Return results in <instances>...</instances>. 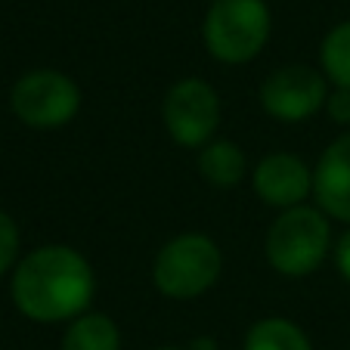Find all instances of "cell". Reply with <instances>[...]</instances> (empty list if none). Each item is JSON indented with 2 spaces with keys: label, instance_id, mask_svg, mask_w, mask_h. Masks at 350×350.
I'll use <instances>...</instances> for the list:
<instances>
[{
  "label": "cell",
  "instance_id": "cell-1",
  "mask_svg": "<svg viewBox=\"0 0 350 350\" xmlns=\"http://www.w3.org/2000/svg\"><path fill=\"white\" fill-rule=\"evenodd\" d=\"M90 264L68 245H44L25 254L13 273V301L34 323L78 319L93 301Z\"/></svg>",
  "mask_w": 350,
  "mask_h": 350
},
{
  "label": "cell",
  "instance_id": "cell-2",
  "mask_svg": "<svg viewBox=\"0 0 350 350\" xmlns=\"http://www.w3.org/2000/svg\"><path fill=\"white\" fill-rule=\"evenodd\" d=\"M270 38V10L264 0H214L205 16V44L226 66L252 62Z\"/></svg>",
  "mask_w": 350,
  "mask_h": 350
},
{
  "label": "cell",
  "instance_id": "cell-3",
  "mask_svg": "<svg viewBox=\"0 0 350 350\" xmlns=\"http://www.w3.org/2000/svg\"><path fill=\"white\" fill-rule=\"evenodd\" d=\"M329 252V220L317 208H288L267 236V260L282 276H310Z\"/></svg>",
  "mask_w": 350,
  "mask_h": 350
},
{
  "label": "cell",
  "instance_id": "cell-4",
  "mask_svg": "<svg viewBox=\"0 0 350 350\" xmlns=\"http://www.w3.org/2000/svg\"><path fill=\"white\" fill-rule=\"evenodd\" d=\"M220 248L208 236L198 232H186L165 245L155 258L152 276L161 295L174 297V301H189L208 291L220 276Z\"/></svg>",
  "mask_w": 350,
  "mask_h": 350
},
{
  "label": "cell",
  "instance_id": "cell-5",
  "mask_svg": "<svg viewBox=\"0 0 350 350\" xmlns=\"http://www.w3.org/2000/svg\"><path fill=\"white\" fill-rule=\"evenodd\" d=\"M10 103L22 124L34 131H56L78 115L81 90L68 75L53 72V68H38L16 81Z\"/></svg>",
  "mask_w": 350,
  "mask_h": 350
},
{
  "label": "cell",
  "instance_id": "cell-6",
  "mask_svg": "<svg viewBox=\"0 0 350 350\" xmlns=\"http://www.w3.org/2000/svg\"><path fill=\"white\" fill-rule=\"evenodd\" d=\"M220 124V99L202 78H183L167 90L165 127L180 146L202 149Z\"/></svg>",
  "mask_w": 350,
  "mask_h": 350
},
{
  "label": "cell",
  "instance_id": "cell-7",
  "mask_svg": "<svg viewBox=\"0 0 350 350\" xmlns=\"http://www.w3.org/2000/svg\"><path fill=\"white\" fill-rule=\"evenodd\" d=\"M329 103L325 78L307 66H285L264 81L260 106L279 121H304Z\"/></svg>",
  "mask_w": 350,
  "mask_h": 350
},
{
  "label": "cell",
  "instance_id": "cell-8",
  "mask_svg": "<svg viewBox=\"0 0 350 350\" xmlns=\"http://www.w3.org/2000/svg\"><path fill=\"white\" fill-rule=\"evenodd\" d=\"M254 189L270 208H297L313 192V174L297 155L273 152L254 167Z\"/></svg>",
  "mask_w": 350,
  "mask_h": 350
},
{
  "label": "cell",
  "instance_id": "cell-9",
  "mask_svg": "<svg viewBox=\"0 0 350 350\" xmlns=\"http://www.w3.org/2000/svg\"><path fill=\"white\" fill-rule=\"evenodd\" d=\"M313 196L323 214L350 224V133L338 137L313 171Z\"/></svg>",
  "mask_w": 350,
  "mask_h": 350
},
{
  "label": "cell",
  "instance_id": "cell-10",
  "mask_svg": "<svg viewBox=\"0 0 350 350\" xmlns=\"http://www.w3.org/2000/svg\"><path fill=\"white\" fill-rule=\"evenodd\" d=\"M198 171L214 186H236L245 177V155L232 139H214L198 152Z\"/></svg>",
  "mask_w": 350,
  "mask_h": 350
},
{
  "label": "cell",
  "instance_id": "cell-11",
  "mask_svg": "<svg viewBox=\"0 0 350 350\" xmlns=\"http://www.w3.org/2000/svg\"><path fill=\"white\" fill-rule=\"evenodd\" d=\"M62 350H121V332L106 313H87L66 329Z\"/></svg>",
  "mask_w": 350,
  "mask_h": 350
},
{
  "label": "cell",
  "instance_id": "cell-12",
  "mask_svg": "<svg viewBox=\"0 0 350 350\" xmlns=\"http://www.w3.org/2000/svg\"><path fill=\"white\" fill-rule=\"evenodd\" d=\"M245 350H313L307 335L291 319H260L245 335Z\"/></svg>",
  "mask_w": 350,
  "mask_h": 350
},
{
  "label": "cell",
  "instance_id": "cell-13",
  "mask_svg": "<svg viewBox=\"0 0 350 350\" xmlns=\"http://www.w3.org/2000/svg\"><path fill=\"white\" fill-rule=\"evenodd\" d=\"M319 59L329 81H335V87L341 90H350V22H341L325 34Z\"/></svg>",
  "mask_w": 350,
  "mask_h": 350
},
{
  "label": "cell",
  "instance_id": "cell-14",
  "mask_svg": "<svg viewBox=\"0 0 350 350\" xmlns=\"http://www.w3.org/2000/svg\"><path fill=\"white\" fill-rule=\"evenodd\" d=\"M19 254V226L7 211H0V276L16 264Z\"/></svg>",
  "mask_w": 350,
  "mask_h": 350
},
{
  "label": "cell",
  "instance_id": "cell-15",
  "mask_svg": "<svg viewBox=\"0 0 350 350\" xmlns=\"http://www.w3.org/2000/svg\"><path fill=\"white\" fill-rule=\"evenodd\" d=\"M325 109H329L332 121H338V124H350V90H341V87H338V90L329 96Z\"/></svg>",
  "mask_w": 350,
  "mask_h": 350
},
{
  "label": "cell",
  "instance_id": "cell-16",
  "mask_svg": "<svg viewBox=\"0 0 350 350\" xmlns=\"http://www.w3.org/2000/svg\"><path fill=\"white\" fill-rule=\"evenodd\" d=\"M335 260H338V270H341V276L350 282V230L344 232L341 239H338V248H335Z\"/></svg>",
  "mask_w": 350,
  "mask_h": 350
},
{
  "label": "cell",
  "instance_id": "cell-17",
  "mask_svg": "<svg viewBox=\"0 0 350 350\" xmlns=\"http://www.w3.org/2000/svg\"><path fill=\"white\" fill-rule=\"evenodd\" d=\"M186 350H217V347H214L211 338H196V341H192Z\"/></svg>",
  "mask_w": 350,
  "mask_h": 350
},
{
  "label": "cell",
  "instance_id": "cell-18",
  "mask_svg": "<svg viewBox=\"0 0 350 350\" xmlns=\"http://www.w3.org/2000/svg\"><path fill=\"white\" fill-rule=\"evenodd\" d=\"M159 350H183V347H159Z\"/></svg>",
  "mask_w": 350,
  "mask_h": 350
}]
</instances>
